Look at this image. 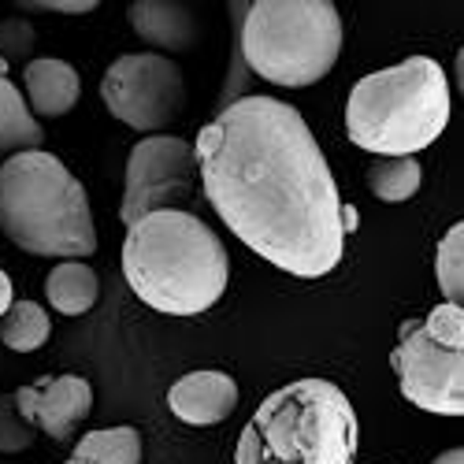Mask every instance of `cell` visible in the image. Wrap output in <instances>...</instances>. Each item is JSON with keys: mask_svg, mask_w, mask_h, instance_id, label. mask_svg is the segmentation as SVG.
Instances as JSON below:
<instances>
[{"mask_svg": "<svg viewBox=\"0 0 464 464\" xmlns=\"http://www.w3.org/2000/svg\"><path fill=\"white\" fill-rule=\"evenodd\" d=\"M201 198L260 260L297 279L345 253L342 198L304 115L267 93L230 101L193 138Z\"/></svg>", "mask_w": 464, "mask_h": 464, "instance_id": "6da1fadb", "label": "cell"}, {"mask_svg": "<svg viewBox=\"0 0 464 464\" xmlns=\"http://www.w3.org/2000/svg\"><path fill=\"white\" fill-rule=\"evenodd\" d=\"M130 290L164 316H201L227 294L230 253L198 212H149L120 249Z\"/></svg>", "mask_w": 464, "mask_h": 464, "instance_id": "7a4b0ae2", "label": "cell"}, {"mask_svg": "<svg viewBox=\"0 0 464 464\" xmlns=\"http://www.w3.org/2000/svg\"><path fill=\"white\" fill-rule=\"evenodd\" d=\"M361 420L331 379H297L267 394L238 435L235 464H353Z\"/></svg>", "mask_w": 464, "mask_h": 464, "instance_id": "3957f363", "label": "cell"}, {"mask_svg": "<svg viewBox=\"0 0 464 464\" xmlns=\"http://www.w3.org/2000/svg\"><path fill=\"white\" fill-rule=\"evenodd\" d=\"M0 235L30 256L82 260L97 253L86 186L49 149L0 164Z\"/></svg>", "mask_w": 464, "mask_h": 464, "instance_id": "277c9868", "label": "cell"}, {"mask_svg": "<svg viewBox=\"0 0 464 464\" xmlns=\"http://www.w3.org/2000/svg\"><path fill=\"white\" fill-rule=\"evenodd\" d=\"M450 82L439 60L409 56L382 67L350 90L345 134L375 157H416L439 141L450 123Z\"/></svg>", "mask_w": 464, "mask_h": 464, "instance_id": "5b68a950", "label": "cell"}, {"mask_svg": "<svg viewBox=\"0 0 464 464\" xmlns=\"http://www.w3.org/2000/svg\"><path fill=\"white\" fill-rule=\"evenodd\" d=\"M242 60L256 79L304 90L342 56V15L331 0H256L242 19Z\"/></svg>", "mask_w": 464, "mask_h": 464, "instance_id": "8992f818", "label": "cell"}, {"mask_svg": "<svg viewBox=\"0 0 464 464\" xmlns=\"http://www.w3.org/2000/svg\"><path fill=\"white\" fill-rule=\"evenodd\" d=\"M391 368L398 391L416 409L464 416V308L442 301L423 320H405Z\"/></svg>", "mask_w": 464, "mask_h": 464, "instance_id": "52a82bcc", "label": "cell"}, {"mask_svg": "<svg viewBox=\"0 0 464 464\" xmlns=\"http://www.w3.org/2000/svg\"><path fill=\"white\" fill-rule=\"evenodd\" d=\"M101 101L120 123L152 138L182 115L186 82L175 60L160 53H127L104 71Z\"/></svg>", "mask_w": 464, "mask_h": 464, "instance_id": "ba28073f", "label": "cell"}, {"mask_svg": "<svg viewBox=\"0 0 464 464\" xmlns=\"http://www.w3.org/2000/svg\"><path fill=\"white\" fill-rule=\"evenodd\" d=\"M198 201L205 198H201L198 160H193L189 141L152 134L130 149L127 175H123V205H120V219L127 227L149 212H164V208L193 212Z\"/></svg>", "mask_w": 464, "mask_h": 464, "instance_id": "9c48e42d", "label": "cell"}, {"mask_svg": "<svg viewBox=\"0 0 464 464\" xmlns=\"http://www.w3.org/2000/svg\"><path fill=\"white\" fill-rule=\"evenodd\" d=\"M15 409L26 423H34L53 442H67L71 431L93 409V386L82 375H45L15 391Z\"/></svg>", "mask_w": 464, "mask_h": 464, "instance_id": "30bf717a", "label": "cell"}, {"mask_svg": "<svg viewBox=\"0 0 464 464\" xmlns=\"http://www.w3.org/2000/svg\"><path fill=\"white\" fill-rule=\"evenodd\" d=\"M168 409L193 428H208V423H223L238 409V382L227 372L201 368L182 375L168 391Z\"/></svg>", "mask_w": 464, "mask_h": 464, "instance_id": "8fae6325", "label": "cell"}, {"mask_svg": "<svg viewBox=\"0 0 464 464\" xmlns=\"http://www.w3.org/2000/svg\"><path fill=\"white\" fill-rule=\"evenodd\" d=\"M130 26L145 45L164 53H189L201 37V19L189 5L179 0H138L130 5Z\"/></svg>", "mask_w": 464, "mask_h": 464, "instance_id": "7c38bea8", "label": "cell"}, {"mask_svg": "<svg viewBox=\"0 0 464 464\" xmlns=\"http://www.w3.org/2000/svg\"><path fill=\"white\" fill-rule=\"evenodd\" d=\"M23 82H26V108L37 123L42 120H60L67 115L82 97V79L71 63L56 60V56H42V60H30L23 71Z\"/></svg>", "mask_w": 464, "mask_h": 464, "instance_id": "4fadbf2b", "label": "cell"}, {"mask_svg": "<svg viewBox=\"0 0 464 464\" xmlns=\"http://www.w3.org/2000/svg\"><path fill=\"white\" fill-rule=\"evenodd\" d=\"M45 297L67 320L86 316L90 308L97 304V297H101L97 272L82 260H60L49 272V279H45Z\"/></svg>", "mask_w": 464, "mask_h": 464, "instance_id": "5bb4252c", "label": "cell"}, {"mask_svg": "<svg viewBox=\"0 0 464 464\" xmlns=\"http://www.w3.org/2000/svg\"><path fill=\"white\" fill-rule=\"evenodd\" d=\"M42 123L30 115L26 97L19 93V86L0 74V152H30V149H42Z\"/></svg>", "mask_w": 464, "mask_h": 464, "instance_id": "9a60e30c", "label": "cell"}, {"mask_svg": "<svg viewBox=\"0 0 464 464\" xmlns=\"http://www.w3.org/2000/svg\"><path fill=\"white\" fill-rule=\"evenodd\" d=\"M71 457L86 460V464H141V435H138L134 423L86 431L79 442H74Z\"/></svg>", "mask_w": 464, "mask_h": 464, "instance_id": "2e32d148", "label": "cell"}, {"mask_svg": "<svg viewBox=\"0 0 464 464\" xmlns=\"http://www.w3.org/2000/svg\"><path fill=\"white\" fill-rule=\"evenodd\" d=\"M53 334V320L37 301H12V308L0 316V342L12 353H34L42 350Z\"/></svg>", "mask_w": 464, "mask_h": 464, "instance_id": "e0dca14e", "label": "cell"}, {"mask_svg": "<svg viewBox=\"0 0 464 464\" xmlns=\"http://www.w3.org/2000/svg\"><path fill=\"white\" fill-rule=\"evenodd\" d=\"M420 182H423V171L416 157H382L368 168V189L382 205H401L416 198Z\"/></svg>", "mask_w": 464, "mask_h": 464, "instance_id": "ac0fdd59", "label": "cell"}, {"mask_svg": "<svg viewBox=\"0 0 464 464\" xmlns=\"http://www.w3.org/2000/svg\"><path fill=\"white\" fill-rule=\"evenodd\" d=\"M435 276H439V290L450 304H460L464 297V223H453L435 253Z\"/></svg>", "mask_w": 464, "mask_h": 464, "instance_id": "d6986e66", "label": "cell"}, {"mask_svg": "<svg viewBox=\"0 0 464 464\" xmlns=\"http://www.w3.org/2000/svg\"><path fill=\"white\" fill-rule=\"evenodd\" d=\"M26 12H93V0H42V5H23Z\"/></svg>", "mask_w": 464, "mask_h": 464, "instance_id": "ffe728a7", "label": "cell"}, {"mask_svg": "<svg viewBox=\"0 0 464 464\" xmlns=\"http://www.w3.org/2000/svg\"><path fill=\"white\" fill-rule=\"evenodd\" d=\"M12 286H15L12 276L5 272V267H0V316H5L8 308H12V301H15V297H12Z\"/></svg>", "mask_w": 464, "mask_h": 464, "instance_id": "44dd1931", "label": "cell"}, {"mask_svg": "<svg viewBox=\"0 0 464 464\" xmlns=\"http://www.w3.org/2000/svg\"><path fill=\"white\" fill-rule=\"evenodd\" d=\"M357 227H361V216H357V208H353V205H342V230H345V235H353Z\"/></svg>", "mask_w": 464, "mask_h": 464, "instance_id": "7402d4cb", "label": "cell"}, {"mask_svg": "<svg viewBox=\"0 0 464 464\" xmlns=\"http://www.w3.org/2000/svg\"><path fill=\"white\" fill-rule=\"evenodd\" d=\"M431 464H464V450L460 446H453V450H446V453H439Z\"/></svg>", "mask_w": 464, "mask_h": 464, "instance_id": "603a6c76", "label": "cell"}, {"mask_svg": "<svg viewBox=\"0 0 464 464\" xmlns=\"http://www.w3.org/2000/svg\"><path fill=\"white\" fill-rule=\"evenodd\" d=\"M63 464H86V460H74V457H71V460H63Z\"/></svg>", "mask_w": 464, "mask_h": 464, "instance_id": "cb8c5ba5", "label": "cell"}]
</instances>
